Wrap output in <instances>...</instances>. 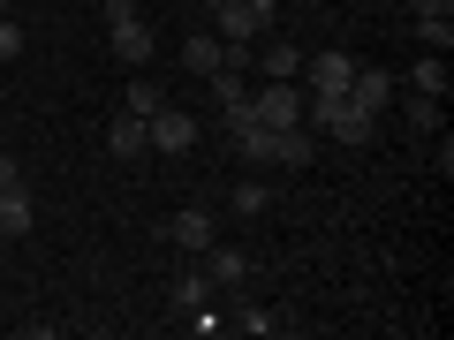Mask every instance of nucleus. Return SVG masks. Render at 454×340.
Segmentation results:
<instances>
[{
	"label": "nucleus",
	"instance_id": "f257e3e1",
	"mask_svg": "<svg viewBox=\"0 0 454 340\" xmlns=\"http://www.w3.org/2000/svg\"><path fill=\"white\" fill-rule=\"evenodd\" d=\"M250 113H258L265 129H295L303 121V83H258L250 91Z\"/></svg>",
	"mask_w": 454,
	"mask_h": 340
},
{
	"label": "nucleus",
	"instance_id": "f03ea898",
	"mask_svg": "<svg viewBox=\"0 0 454 340\" xmlns=\"http://www.w3.org/2000/svg\"><path fill=\"white\" fill-rule=\"evenodd\" d=\"M348 76H356V53L325 46L318 61H303V76H295V83H310V91H318V98H340V91H348Z\"/></svg>",
	"mask_w": 454,
	"mask_h": 340
},
{
	"label": "nucleus",
	"instance_id": "7ed1b4c3",
	"mask_svg": "<svg viewBox=\"0 0 454 340\" xmlns=\"http://www.w3.org/2000/svg\"><path fill=\"white\" fill-rule=\"evenodd\" d=\"M106 46L121 53L129 68H152V53H160V38H152V23H145V16H121V23H106Z\"/></svg>",
	"mask_w": 454,
	"mask_h": 340
},
{
	"label": "nucleus",
	"instance_id": "20e7f679",
	"mask_svg": "<svg viewBox=\"0 0 454 340\" xmlns=\"http://www.w3.org/2000/svg\"><path fill=\"white\" fill-rule=\"evenodd\" d=\"M167 243L197 258V250H212V243H220V220H212L205 205H190V212H175V220H167Z\"/></svg>",
	"mask_w": 454,
	"mask_h": 340
},
{
	"label": "nucleus",
	"instance_id": "39448f33",
	"mask_svg": "<svg viewBox=\"0 0 454 340\" xmlns=\"http://www.w3.org/2000/svg\"><path fill=\"white\" fill-rule=\"evenodd\" d=\"M220 61H227V38L212 31V23H197V31L182 38V68H190V76H220Z\"/></svg>",
	"mask_w": 454,
	"mask_h": 340
},
{
	"label": "nucleus",
	"instance_id": "423d86ee",
	"mask_svg": "<svg viewBox=\"0 0 454 340\" xmlns=\"http://www.w3.org/2000/svg\"><path fill=\"white\" fill-rule=\"evenodd\" d=\"M145 136H152V151H190V144H197V121H190L182 106H160V113L145 121Z\"/></svg>",
	"mask_w": 454,
	"mask_h": 340
},
{
	"label": "nucleus",
	"instance_id": "0eeeda50",
	"mask_svg": "<svg viewBox=\"0 0 454 340\" xmlns=\"http://www.w3.org/2000/svg\"><path fill=\"white\" fill-rule=\"evenodd\" d=\"M212 31L235 38V46H258V31H273V23H265L250 0H227V8H212Z\"/></svg>",
	"mask_w": 454,
	"mask_h": 340
},
{
	"label": "nucleus",
	"instance_id": "6e6552de",
	"mask_svg": "<svg viewBox=\"0 0 454 340\" xmlns=\"http://www.w3.org/2000/svg\"><path fill=\"white\" fill-rule=\"evenodd\" d=\"M417 38H424V53L454 46V0H417Z\"/></svg>",
	"mask_w": 454,
	"mask_h": 340
},
{
	"label": "nucleus",
	"instance_id": "1a4fd4ad",
	"mask_svg": "<svg viewBox=\"0 0 454 340\" xmlns=\"http://www.w3.org/2000/svg\"><path fill=\"white\" fill-rule=\"evenodd\" d=\"M197 258H205V273H212V288H220V295H235V288L250 280V258H243V250H227V243L197 250Z\"/></svg>",
	"mask_w": 454,
	"mask_h": 340
},
{
	"label": "nucleus",
	"instance_id": "9d476101",
	"mask_svg": "<svg viewBox=\"0 0 454 340\" xmlns=\"http://www.w3.org/2000/svg\"><path fill=\"white\" fill-rule=\"evenodd\" d=\"M310 159H318V136H310V121H295V129L273 136V166H288V174H295V166H310Z\"/></svg>",
	"mask_w": 454,
	"mask_h": 340
},
{
	"label": "nucleus",
	"instance_id": "9b49d317",
	"mask_svg": "<svg viewBox=\"0 0 454 340\" xmlns=\"http://www.w3.org/2000/svg\"><path fill=\"white\" fill-rule=\"evenodd\" d=\"M273 136H280V129H265L258 113H250V121H243V129H235V136H227V144L243 151V166H273Z\"/></svg>",
	"mask_w": 454,
	"mask_h": 340
},
{
	"label": "nucleus",
	"instance_id": "f8f14e48",
	"mask_svg": "<svg viewBox=\"0 0 454 340\" xmlns=\"http://www.w3.org/2000/svg\"><path fill=\"white\" fill-rule=\"evenodd\" d=\"M106 151H114V159H145V151H152V136H145V113H121V121L106 129Z\"/></svg>",
	"mask_w": 454,
	"mask_h": 340
},
{
	"label": "nucleus",
	"instance_id": "ddd939ff",
	"mask_svg": "<svg viewBox=\"0 0 454 340\" xmlns=\"http://www.w3.org/2000/svg\"><path fill=\"white\" fill-rule=\"evenodd\" d=\"M227 325H235V333H250V340H265V333H280V318L265 303H250L243 288H235V310H227Z\"/></svg>",
	"mask_w": 454,
	"mask_h": 340
},
{
	"label": "nucleus",
	"instance_id": "4468645a",
	"mask_svg": "<svg viewBox=\"0 0 454 340\" xmlns=\"http://www.w3.org/2000/svg\"><path fill=\"white\" fill-rule=\"evenodd\" d=\"M258 76H265V83H295V76H303V53H295L288 38H273V46H265V61H258Z\"/></svg>",
	"mask_w": 454,
	"mask_h": 340
},
{
	"label": "nucleus",
	"instance_id": "2eb2a0df",
	"mask_svg": "<svg viewBox=\"0 0 454 340\" xmlns=\"http://www.w3.org/2000/svg\"><path fill=\"white\" fill-rule=\"evenodd\" d=\"M212 295H220V288H212V273H205V265H190V273L175 280V310H182V318H190V310H205Z\"/></svg>",
	"mask_w": 454,
	"mask_h": 340
},
{
	"label": "nucleus",
	"instance_id": "dca6fc26",
	"mask_svg": "<svg viewBox=\"0 0 454 340\" xmlns=\"http://www.w3.org/2000/svg\"><path fill=\"white\" fill-rule=\"evenodd\" d=\"M160 106H175V98H167V83L137 68V76H129V113H145V121H152V113H160Z\"/></svg>",
	"mask_w": 454,
	"mask_h": 340
},
{
	"label": "nucleus",
	"instance_id": "f3484780",
	"mask_svg": "<svg viewBox=\"0 0 454 340\" xmlns=\"http://www.w3.org/2000/svg\"><path fill=\"white\" fill-rule=\"evenodd\" d=\"M31 220H38V212H31V189H8V197H0V235H16V243H23Z\"/></svg>",
	"mask_w": 454,
	"mask_h": 340
},
{
	"label": "nucleus",
	"instance_id": "a211bd4d",
	"mask_svg": "<svg viewBox=\"0 0 454 340\" xmlns=\"http://www.w3.org/2000/svg\"><path fill=\"white\" fill-rule=\"evenodd\" d=\"M409 91H424V98H447V53H424V61L409 68Z\"/></svg>",
	"mask_w": 454,
	"mask_h": 340
},
{
	"label": "nucleus",
	"instance_id": "6ab92c4d",
	"mask_svg": "<svg viewBox=\"0 0 454 340\" xmlns=\"http://www.w3.org/2000/svg\"><path fill=\"white\" fill-rule=\"evenodd\" d=\"M227 205L243 212V220H258V212H273V182H265V174H250V182H235V197H227Z\"/></svg>",
	"mask_w": 454,
	"mask_h": 340
},
{
	"label": "nucleus",
	"instance_id": "aec40b11",
	"mask_svg": "<svg viewBox=\"0 0 454 340\" xmlns=\"http://www.w3.org/2000/svg\"><path fill=\"white\" fill-rule=\"evenodd\" d=\"M23 46H31V38H23V23H16V16H0V68L23 61Z\"/></svg>",
	"mask_w": 454,
	"mask_h": 340
},
{
	"label": "nucleus",
	"instance_id": "412c9836",
	"mask_svg": "<svg viewBox=\"0 0 454 340\" xmlns=\"http://www.w3.org/2000/svg\"><path fill=\"white\" fill-rule=\"evenodd\" d=\"M409 129H424V136L439 129V98H424V91H409Z\"/></svg>",
	"mask_w": 454,
	"mask_h": 340
},
{
	"label": "nucleus",
	"instance_id": "4be33fe9",
	"mask_svg": "<svg viewBox=\"0 0 454 340\" xmlns=\"http://www.w3.org/2000/svg\"><path fill=\"white\" fill-rule=\"evenodd\" d=\"M243 91H250L243 68H220V76H212V98H220V106H227V98H243Z\"/></svg>",
	"mask_w": 454,
	"mask_h": 340
},
{
	"label": "nucleus",
	"instance_id": "5701e85b",
	"mask_svg": "<svg viewBox=\"0 0 454 340\" xmlns=\"http://www.w3.org/2000/svg\"><path fill=\"white\" fill-rule=\"evenodd\" d=\"M8 189H23V166L8 159V151H0V197H8Z\"/></svg>",
	"mask_w": 454,
	"mask_h": 340
},
{
	"label": "nucleus",
	"instance_id": "b1692460",
	"mask_svg": "<svg viewBox=\"0 0 454 340\" xmlns=\"http://www.w3.org/2000/svg\"><path fill=\"white\" fill-rule=\"evenodd\" d=\"M106 8V23H121V16H137V0H98Z\"/></svg>",
	"mask_w": 454,
	"mask_h": 340
},
{
	"label": "nucleus",
	"instance_id": "393cba45",
	"mask_svg": "<svg viewBox=\"0 0 454 340\" xmlns=\"http://www.w3.org/2000/svg\"><path fill=\"white\" fill-rule=\"evenodd\" d=\"M250 8H258V16H265V23H273V8H280V0H250Z\"/></svg>",
	"mask_w": 454,
	"mask_h": 340
},
{
	"label": "nucleus",
	"instance_id": "a878e982",
	"mask_svg": "<svg viewBox=\"0 0 454 340\" xmlns=\"http://www.w3.org/2000/svg\"><path fill=\"white\" fill-rule=\"evenodd\" d=\"M212 8H227V0H205V16H212Z\"/></svg>",
	"mask_w": 454,
	"mask_h": 340
},
{
	"label": "nucleus",
	"instance_id": "bb28decb",
	"mask_svg": "<svg viewBox=\"0 0 454 340\" xmlns=\"http://www.w3.org/2000/svg\"><path fill=\"white\" fill-rule=\"evenodd\" d=\"M0 16H8V0H0Z\"/></svg>",
	"mask_w": 454,
	"mask_h": 340
}]
</instances>
